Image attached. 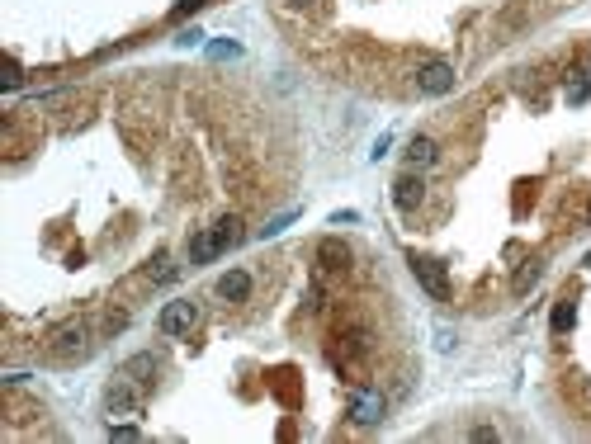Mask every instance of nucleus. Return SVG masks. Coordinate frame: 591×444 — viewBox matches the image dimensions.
<instances>
[{"label":"nucleus","instance_id":"393cba45","mask_svg":"<svg viewBox=\"0 0 591 444\" xmlns=\"http://www.w3.org/2000/svg\"><path fill=\"white\" fill-rule=\"evenodd\" d=\"M587 265H591V255H587Z\"/></svg>","mask_w":591,"mask_h":444},{"label":"nucleus","instance_id":"2eb2a0df","mask_svg":"<svg viewBox=\"0 0 591 444\" xmlns=\"http://www.w3.org/2000/svg\"><path fill=\"white\" fill-rule=\"evenodd\" d=\"M294 218H298V208H289V213H279V218H270V222L260 227V237H279V232H284V227H289Z\"/></svg>","mask_w":591,"mask_h":444},{"label":"nucleus","instance_id":"6e6552de","mask_svg":"<svg viewBox=\"0 0 591 444\" xmlns=\"http://www.w3.org/2000/svg\"><path fill=\"white\" fill-rule=\"evenodd\" d=\"M421 194H426V185L417 180V175H402V180L393 185V203H397L402 213H412V208L421 203Z\"/></svg>","mask_w":591,"mask_h":444},{"label":"nucleus","instance_id":"9d476101","mask_svg":"<svg viewBox=\"0 0 591 444\" xmlns=\"http://www.w3.org/2000/svg\"><path fill=\"white\" fill-rule=\"evenodd\" d=\"M213 255H222L218 242H213V227L209 232H194V237H189V265H209Z\"/></svg>","mask_w":591,"mask_h":444},{"label":"nucleus","instance_id":"1a4fd4ad","mask_svg":"<svg viewBox=\"0 0 591 444\" xmlns=\"http://www.w3.org/2000/svg\"><path fill=\"white\" fill-rule=\"evenodd\" d=\"M440 161V147H435V137H412V147H407V165L412 170H426V165Z\"/></svg>","mask_w":591,"mask_h":444},{"label":"nucleus","instance_id":"20e7f679","mask_svg":"<svg viewBox=\"0 0 591 444\" xmlns=\"http://www.w3.org/2000/svg\"><path fill=\"white\" fill-rule=\"evenodd\" d=\"M412 274H417V283H421L435 303H450V274H445V265H435V260H426V255H412Z\"/></svg>","mask_w":591,"mask_h":444},{"label":"nucleus","instance_id":"0eeeda50","mask_svg":"<svg viewBox=\"0 0 591 444\" xmlns=\"http://www.w3.org/2000/svg\"><path fill=\"white\" fill-rule=\"evenodd\" d=\"M246 293H251V274L246 270H227L218 279V298L222 303H246Z\"/></svg>","mask_w":591,"mask_h":444},{"label":"nucleus","instance_id":"dca6fc26","mask_svg":"<svg viewBox=\"0 0 591 444\" xmlns=\"http://www.w3.org/2000/svg\"><path fill=\"white\" fill-rule=\"evenodd\" d=\"M237 52H242V43H232V38L209 43V57H218V62H222V57H237Z\"/></svg>","mask_w":591,"mask_h":444},{"label":"nucleus","instance_id":"b1692460","mask_svg":"<svg viewBox=\"0 0 591 444\" xmlns=\"http://www.w3.org/2000/svg\"><path fill=\"white\" fill-rule=\"evenodd\" d=\"M289 5H308V0H289Z\"/></svg>","mask_w":591,"mask_h":444},{"label":"nucleus","instance_id":"4be33fe9","mask_svg":"<svg viewBox=\"0 0 591 444\" xmlns=\"http://www.w3.org/2000/svg\"><path fill=\"white\" fill-rule=\"evenodd\" d=\"M388 147H393V137H379V142H374V152H369V156H374V161H383V156H388Z\"/></svg>","mask_w":591,"mask_h":444},{"label":"nucleus","instance_id":"5701e85b","mask_svg":"<svg viewBox=\"0 0 591 444\" xmlns=\"http://www.w3.org/2000/svg\"><path fill=\"white\" fill-rule=\"evenodd\" d=\"M199 5H204V0H180V5H175V14H189V10H199Z\"/></svg>","mask_w":591,"mask_h":444},{"label":"nucleus","instance_id":"aec40b11","mask_svg":"<svg viewBox=\"0 0 591 444\" xmlns=\"http://www.w3.org/2000/svg\"><path fill=\"white\" fill-rule=\"evenodd\" d=\"M175 43H180V47H194V43H204V34H199V29H185Z\"/></svg>","mask_w":591,"mask_h":444},{"label":"nucleus","instance_id":"412c9836","mask_svg":"<svg viewBox=\"0 0 591 444\" xmlns=\"http://www.w3.org/2000/svg\"><path fill=\"white\" fill-rule=\"evenodd\" d=\"M24 81V71H19V62H10V67H5V85H19Z\"/></svg>","mask_w":591,"mask_h":444},{"label":"nucleus","instance_id":"f3484780","mask_svg":"<svg viewBox=\"0 0 591 444\" xmlns=\"http://www.w3.org/2000/svg\"><path fill=\"white\" fill-rule=\"evenodd\" d=\"M142 430L137 425H109V440H137Z\"/></svg>","mask_w":591,"mask_h":444},{"label":"nucleus","instance_id":"9b49d317","mask_svg":"<svg viewBox=\"0 0 591 444\" xmlns=\"http://www.w3.org/2000/svg\"><path fill=\"white\" fill-rule=\"evenodd\" d=\"M317 265H322V270H345V265H350V250L340 242H322L317 246Z\"/></svg>","mask_w":591,"mask_h":444},{"label":"nucleus","instance_id":"f03ea898","mask_svg":"<svg viewBox=\"0 0 591 444\" xmlns=\"http://www.w3.org/2000/svg\"><path fill=\"white\" fill-rule=\"evenodd\" d=\"M85 350H90V326L85 322H67L52 331V340H47V355L52 360H81Z\"/></svg>","mask_w":591,"mask_h":444},{"label":"nucleus","instance_id":"a211bd4d","mask_svg":"<svg viewBox=\"0 0 591 444\" xmlns=\"http://www.w3.org/2000/svg\"><path fill=\"white\" fill-rule=\"evenodd\" d=\"M345 222H360V213H355V208H336V213H332V227H345Z\"/></svg>","mask_w":591,"mask_h":444},{"label":"nucleus","instance_id":"4468645a","mask_svg":"<svg viewBox=\"0 0 591 444\" xmlns=\"http://www.w3.org/2000/svg\"><path fill=\"white\" fill-rule=\"evenodd\" d=\"M147 279H157V283H170V279H175V265H170L166 255H157V260H152V270H147Z\"/></svg>","mask_w":591,"mask_h":444},{"label":"nucleus","instance_id":"423d86ee","mask_svg":"<svg viewBox=\"0 0 591 444\" xmlns=\"http://www.w3.org/2000/svg\"><path fill=\"white\" fill-rule=\"evenodd\" d=\"M417 90L421 95H450L454 90V67L450 62H426L417 71Z\"/></svg>","mask_w":591,"mask_h":444},{"label":"nucleus","instance_id":"ddd939ff","mask_svg":"<svg viewBox=\"0 0 591 444\" xmlns=\"http://www.w3.org/2000/svg\"><path fill=\"white\" fill-rule=\"evenodd\" d=\"M572 322H577V303H572V298H563V303H558V307H553V336H563V331H572Z\"/></svg>","mask_w":591,"mask_h":444},{"label":"nucleus","instance_id":"6ab92c4d","mask_svg":"<svg viewBox=\"0 0 591 444\" xmlns=\"http://www.w3.org/2000/svg\"><path fill=\"white\" fill-rule=\"evenodd\" d=\"M587 95H591V81H577V85H572V90H568V100H572V104H582Z\"/></svg>","mask_w":591,"mask_h":444},{"label":"nucleus","instance_id":"f8f14e48","mask_svg":"<svg viewBox=\"0 0 591 444\" xmlns=\"http://www.w3.org/2000/svg\"><path fill=\"white\" fill-rule=\"evenodd\" d=\"M213 242H218V250L237 246V242H242V222H237V218H222V222L213 227Z\"/></svg>","mask_w":591,"mask_h":444},{"label":"nucleus","instance_id":"39448f33","mask_svg":"<svg viewBox=\"0 0 591 444\" xmlns=\"http://www.w3.org/2000/svg\"><path fill=\"white\" fill-rule=\"evenodd\" d=\"M194 322H199V303H189V298H175V303H166V307H161V317H157L161 336H185Z\"/></svg>","mask_w":591,"mask_h":444},{"label":"nucleus","instance_id":"7ed1b4c3","mask_svg":"<svg viewBox=\"0 0 591 444\" xmlns=\"http://www.w3.org/2000/svg\"><path fill=\"white\" fill-rule=\"evenodd\" d=\"M383 411H388V397H383L379 388H355L350 393V421L355 425H379Z\"/></svg>","mask_w":591,"mask_h":444},{"label":"nucleus","instance_id":"f257e3e1","mask_svg":"<svg viewBox=\"0 0 591 444\" xmlns=\"http://www.w3.org/2000/svg\"><path fill=\"white\" fill-rule=\"evenodd\" d=\"M142 397H147V388L119 369V378L104 388V411H109V416H137V411H142Z\"/></svg>","mask_w":591,"mask_h":444}]
</instances>
